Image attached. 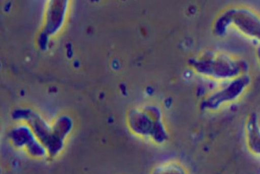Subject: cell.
<instances>
[{
	"instance_id": "4",
	"label": "cell",
	"mask_w": 260,
	"mask_h": 174,
	"mask_svg": "<svg viewBox=\"0 0 260 174\" xmlns=\"http://www.w3.org/2000/svg\"><path fill=\"white\" fill-rule=\"evenodd\" d=\"M151 174H187L184 168L175 162H167L156 166Z\"/></svg>"
},
{
	"instance_id": "2",
	"label": "cell",
	"mask_w": 260,
	"mask_h": 174,
	"mask_svg": "<svg viewBox=\"0 0 260 174\" xmlns=\"http://www.w3.org/2000/svg\"><path fill=\"white\" fill-rule=\"evenodd\" d=\"M225 83L208 100L207 105L211 109H219L238 101L249 88L251 78L247 74Z\"/></svg>"
},
{
	"instance_id": "5",
	"label": "cell",
	"mask_w": 260,
	"mask_h": 174,
	"mask_svg": "<svg viewBox=\"0 0 260 174\" xmlns=\"http://www.w3.org/2000/svg\"><path fill=\"white\" fill-rule=\"evenodd\" d=\"M255 55L256 61L260 67V45L258 46L256 48Z\"/></svg>"
},
{
	"instance_id": "3",
	"label": "cell",
	"mask_w": 260,
	"mask_h": 174,
	"mask_svg": "<svg viewBox=\"0 0 260 174\" xmlns=\"http://www.w3.org/2000/svg\"><path fill=\"white\" fill-rule=\"evenodd\" d=\"M244 137L248 151L260 159V121L256 114H249L244 126Z\"/></svg>"
},
{
	"instance_id": "1",
	"label": "cell",
	"mask_w": 260,
	"mask_h": 174,
	"mask_svg": "<svg viewBox=\"0 0 260 174\" xmlns=\"http://www.w3.org/2000/svg\"><path fill=\"white\" fill-rule=\"evenodd\" d=\"M215 28L219 35L233 31L248 40L260 43V13L242 5L226 8L218 17Z\"/></svg>"
}]
</instances>
